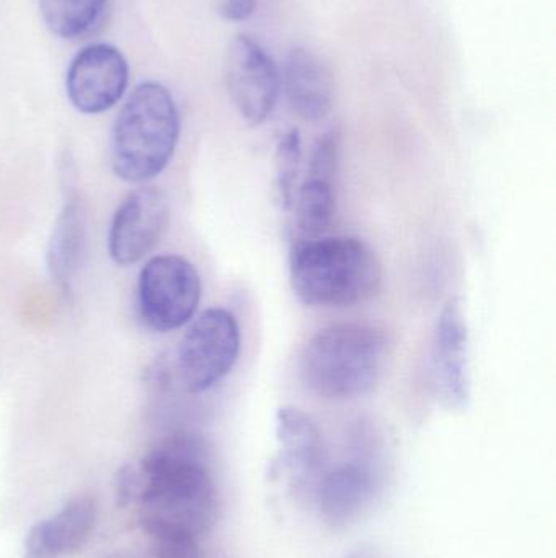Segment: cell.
I'll use <instances>...</instances> for the list:
<instances>
[{"mask_svg": "<svg viewBox=\"0 0 556 558\" xmlns=\"http://www.w3.org/2000/svg\"><path fill=\"white\" fill-rule=\"evenodd\" d=\"M296 213V231L300 241L322 238L332 225L336 211L333 180L312 175L296 190L293 202Z\"/></svg>", "mask_w": 556, "mask_h": 558, "instance_id": "obj_16", "label": "cell"}, {"mask_svg": "<svg viewBox=\"0 0 556 558\" xmlns=\"http://www.w3.org/2000/svg\"><path fill=\"white\" fill-rule=\"evenodd\" d=\"M144 531L173 530L199 537L218 518V488L195 439L160 442L137 465Z\"/></svg>", "mask_w": 556, "mask_h": 558, "instance_id": "obj_1", "label": "cell"}, {"mask_svg": "<svg viewBox=\"0 0 556 558\" xmlns=\"http://www.w3.org/2000/svg\"><path fill=\"white\" fill-rule=\"evenodd\" d=\"M169 226V199L157 186H140L123 199L108 234V251L121 267L139 264Z\"/></svg>", "mask_w": 556, "mask_h": 558, "instance_id": "obj_8", "label": "cell"}, {"mask_svg": "<svg viewBox=\"0 0 556 558\" xmlns=\"http://www.w3.org/2000/svg\"><path fill=\"white\" fill-rule=\"evenodd\" d=\"M345 558H375L374 554L369 550H355V553L348 554Z\"/></svg>", "mask_w": 556, "mask_h": 558, "instance_id": "obj_22", "label": "cell"}, {"mask_svg": "<svg viewBox=\"0 0 556 558\" xmlns=\"http://www.w3.org/2000/svg\"><path fill=\"white\" fill-rule=\"evenodd\" d=\"M140 494V478L137 465H124L120 472H118L116 481V495L118 504L121 507H127V505L134 504L139 500Z\"/></svg>", "mask_w": 556, "mask_h": 558, "instance_id": "obj_19", "label": "cell"}, {"mask_svg": "<svg viewBox=\"0 0 556 558\" xmlns=\"http://www.w3.org/2000/svg\"><path fill=\"white\" fill-rule=\"evenodd\" d=\"M107 0H39L46 26L61 38L87 33L103 12Z\"/></svg>", "mask_w": 556, "mask_h": 558, "instance_id": "obj_17", "label": "cell"}, {"mask_svg": "<svg viewBox=\"0 0 556 558\" xmlns=\"http://www.w3.org/2000/svg\"><path fill=\"white\" fill-rule=\"evenodd\" d=\"M225 82L235 110L248 126H260L273 113L281 94V72L267 49L251 36L228 46Z\"/></svg>", "mask_w": 556, "mask_h": 558, "instance_id": "obj_7", "label": "cell"}, {"mask_svg": "<svg viewBox=\"0 0 556 558\" xmlns=\"http://www.w3.org/2000/svg\"><path fill=\"white\" fill-rule=\"evenodd\" d=\"M387 338L366 324H336L317 331L300 354V379L320 399L355 400L381 379Z\"/></svg>", "mask_w": 556, "mask_h": 558, "instance_id": "obj_3", "label": "cell"}, {"mask_svg": "<svg viewBox=\"0 0 556 558\" xmlns=\"http://www.w3.org/2000/svg\"><path fill=\"white\" fill-rule=\"evenodd\" d=\"M85 244H87L85 206L77 195H71L65 199L55 219L48 242V251H46L49 277L62 291H71L77 278L84 262Z\"/></svg>", "mask_w": 556, "mask_h": 558, "instance_id": "obj_13", "label": "cell"}, {"mask_svg": "<svg viewBox=\"0 0 556 558\" xmlns=\"http://www.w3.org/2000/svg\"><path fill=\"white\" fill-rule=\"evenodd\" d=\"M25 558H58L49 541L46 539L41 523L32 527L25 543Z\"/></svg>", "mask_w": 556, "mask_h": 558, "instance_id": "obj_21", "label": "cell"}, {"mask_svg": "<svg viewBox=\"0 0 556 558\" xmlns=\"http://www.w3.org/2000/svg\"><path fill=\"white\" fill-rule=\"evenodd\" d=\"M291 281L304 304L353 307L378 294L382 265L378 254L362 239L322 235L294 245Z\"/></svg>", "mask_w": 556, "mask_h": 558, "instance_id": "obj_2", "label": "cell"}, {"mask_svg": "<svg viewBox=\"0 0 556 558\" xmlns=\"http://www.w3.org/2000/svg\"><path fill=\"white\" fill-rule=\"evenodd\" d=\"M129 84V64L120 49L104 43L82 49L69 65L65 90L75 110L98 114L113 108Z\"/></svg>", "mask_w": 556, "mask_h": 558, "instance_id": "obj_9", "label": "cell"}, {"mask_svg": "<svg viewBox=\"0 0 556 558\" xmlns=\"http://www.w3.org/2000/svg\"><path fill=\"white\" fill-rule=\"evenodd\" d=\"M431 377L436 396L450 409L470 399L469 327L462 302L449 299L441 311L431 343Z\"/></svg>", "mask_w": 556, "mask_h": 558, "instance_id": "obj_10", "label": "cell"}, {"mask_svg": "<svg viewBox=\"0 0 556 558\" xmlns=\"http://www.w3.org/2000/svg\"><path fill=\"white\" fill-rule=\"evenodd\" d=\"M180 140V113L169 88L144 82L134 88L114 121L111 167L124 182L156 179L173 159Z\"/></svg>", "mask_w": 556, "mask_h": 558, "instance_id": "obj_4", "label": "cell"}, {"mask_svg": "<svg viewBox=\"0 0 556 558\" xmlns=\"http://www.w3.org/2000/svg\"><path fill=\"white\" fill-rule=\"evenodd\" d=\"M319 507L333 524L355 520L374 495V478L368 469L343 464L322 475L319 482Z\"/></svg>", "mask_w": 556, "mask_h": 558, "instance_id": "obj_14", "label": "cell"}, {"mask_svg": "<svg viewBox=\"0 0 556 558\" xmlns=\"http://www.w3.org/2000/svg\"><path fill=\"white\" fill-rule=\"evenodd\" d=\"M215 7L228 22H247L257 9V0H215Z\"/></svg>", "mask_w": 556, "mask_h": 558, "instance_id": "obj_20", "label": "cell"}, {"mask_svg": "<svg viewBox=\"0 0 556 558\" xmlns=\"http://www.w3.org/2000/svg\"><path fill=\"white\" fill-rule=\"evenodd\" d=\"M201 277L195 265L178 255L150 258L137 282L140 317L159 333L191 322L201 302Z\"/></svg>", "mask_w": 556, "mask_h": 558, "instance_id": "obj_6", "label": "cell"}, {"mask_svg": "<svg viewBox=\"0 0 556 558\" xmlns=\"http://www.w3.org/2000/svg\"><path fill=\"white\" fill-rule=\"evenodd\" d=\"M276 439L280 451L273 471L286 475L296 487L310 484L322 474L325 445L312 418L293 405L280 407L276 413Z\"/></svg>", "mask_w": 556, "mask_h": 558, "instance_id": "obj_11", "label": "cell"}, {"mask_svg": "<svg viewBox=\"0 0 556 558\" xmlns=\"http://www.w3.org/2000/svg\"><path fill=\"white\" fill-rule=\"evenodd\" d=\"M240 347V327L232 312L214 307L199 314L176 351V376L183 389L189 393L214 389L234 369Z\"/></svg>", "mask_w": 556, "mask_h": 558, "instance_id": "obj_5", "label": "cell"}, {"mask_svg": "<svg viewBox=\"0 0 556 558\" xmlns=\"http://www.w3.org/2000/svg\"><path fill=\"white\" fill-rule=\"evenodd\" d=\"M108 558H136V557L131 556V554H114V556H111Z\"/></svg>", "mask_w": 556, "mask_h": 558, "instance_id": "obj_23", "label": "cell"}, {"mask_svg": "<svg viewBox=\"0 0 556 558\" xmlns=\"http://www.w3.org/2000/svg\"><path fill=\"white\" fill-rule=\"evenodd\" d=\"M300 162H302V140L297 130H289L281 134L274 153L276 166V186L284 208H293L294 196L297 190Z\"/></svg>", "mask_w": 556, "mask_h": 558, "instance_id": "obj_18", "label": "cell"}, {"mask_svg": "<svg viewBox=\"0 0 556 558\" xmlns=\"http://www.w3.org/2000/svg\"><path fill=\"white\" fill-rule=\"evenodd\" d=\"M97 504L90 495H77L69 500L51 520L41 523L46 539L58 556L81 550L94 531Z\"/></svg>", "mask_w": 556, "mask_h": 558, "instance_id": "obj_15", "label": "cell"}, {"mask_svg": "<svg viewBox=\"0 0 556 558\" xmlns=\"http://www.w3.org/2000/svg\"><path fill=\"white\" fill-rule=\"evenodd\" d=\"M281 87L294 113L302 120L322 121L335 101V82L322 59L306 48H294L284 64Z\"/></svg>", "mask_w": 556, "mask_h": 558, "instance_id": "obj_12", "label": "cell"}]
</instances>
